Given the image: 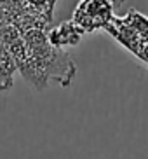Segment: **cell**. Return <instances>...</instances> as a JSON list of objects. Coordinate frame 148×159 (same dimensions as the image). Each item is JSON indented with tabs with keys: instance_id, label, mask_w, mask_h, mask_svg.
<instances>
[{
	"instance_id": "obj_6",
	"label": "cell",
	"mask_w": 148,
	"mask_h": 159,
	"mask_svg": "<svg viewBox=\"0 0 148 159\" xmlns=\"http://www.w3.org/2000/svg\"><path fill=\"white\" fill-rule=\"evenodd\" d=\"M18 72L12 56L5 46L4 39L0 37V91H9L14 84V74Z\"/></svg>"
},
{
	"instance_id": "obj_5",
	"label": "cell",
	"mask_w": 148,
	"mask_h": 159,
	"mask_svg": "<svg viewBox=\"0 0 148 159\" xmlns=\"http://www.w3.org/2000/svg\"><path fill=\"white\" fill-rule=\"evenodd\" d=\"M84 32L77 26V25L68 19V21H63L58 26H52L49 32H47V37L51 40V44L58 49H63L65 51L66 47H75L79 46L80 40H82Z\"/></svg>"
},
{
	"instance_id": "obj_4",
	"label": "cell",
	"mask_w": 148,
	"mask_h": 159,
	"mask_svg": "<svg viewBox=\"0 0 148 159\" xmlns=\"http://www.w3.org/2000/svg\"><path fill=\"white\" fill-rule=\"evenodd\" d=\"M107 32L110 33L122 47H125L133 56H136L138 60H141L145 63L146 54H148V44L139 37V33L136 32L131 25L125 23L124 18L115 16V19L111 21V25L107 28Z\"/></svg>"
},
{
	"instance_id": "obj_8",
	"label": "cell",
	"mask_w": 148,
	"mask_h": 159,
	"mask_svg": "<svg viewBox=\"0 0 148 159\" xmlns=\"http://www.w3.org/2000/svg\"><path fill=\"white\" fill-rule=\"evenodd\" d=\"M111 2H113V5H115V7H120V5L124 4L125 0H111Z\"/></svg>"
},
{
	"instance_id": "obj_2",
	"label": "cell",
	"mask_w": 148,
	"mask_h": 159,
	"mask_svg": "<svg viewBox=\"0 0 148 159\" xmlns=\"http://www.w3.org/2000/svg\"><path fill=\"white\" fill-rule=\"evenodd\" d=\"M58 0H11L9 25L26 30H49L52 28L54 7Z\"/></svg>"
},
{
	"instance_id": "obj_1",
	"label": "cell",
	"mask_w": 148,
	"mask_h": 159,
	"mask_svg": "<svg viewBox=\"0 0 148 159\" xmlns=\"http://www.w3.org/2000/svg\"><path fill=\"white\" fill-rule=\"evenodd\" d=\"M0 37L12 56L16 68L28 86L44 91L51 82L68 88L75 79L77 65L63 49L51 44L47 30L21 32L12 25L0 26Z\"/></svg>"
},
{
	"instance_id": "obj_9",
	"label": "cell",
	"mask_w": 148,
	"mask_h": 159,
	"mask_svg": "<svg viewBox=\"0 0 148 159\" xmlns=\"http://www.w3.org/2000/svg\"><path fill=\"white\" fill-rule=\"evenodd\" d=\"M145 63H146V65H148V54H146V60H145Z\"/></svg>"
},
{
	"instance_id": "obj_7",
	"label": "cell",
	"mask_w": 148,
	"mask_h": 159,
	"mask_svg": "<svg viewBox=\"0 0 148 159\" xmlns=\"http://www.w3.org/2000/svg\"><path fill=\"white\" fill-rule=\"evenodd\" d=\"M122 18H124L125 23L131 25V26L139 33V37L148 44V16L141 14V12L136 11V9H129V12L125 16H122Z\"/></svg>"
},
{
	"instance_id": "obj_3",
	"label": "cell",
	"mask_w": 148,
	"mask_h": 159,
	"mask_svg": "<svg viewBox=\"0 0 148 159\" xmlns=\"http://www.w3.org/2000/svg\"><path fill=\"white\" fill-rule=\"evenodd\" d=\"M115 19V5L111 0H80L73 11V21L84 33L107 30Z\"/></svg>"
}]
</instances>
